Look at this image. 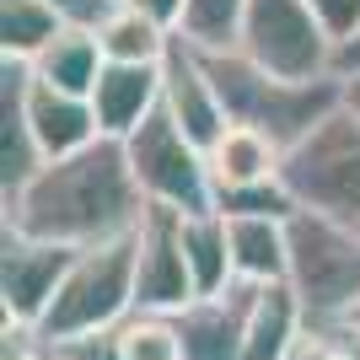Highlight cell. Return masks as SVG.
I'll use <instances>...</instances> for the list:
<instances>
[{
	"mask_svg": "<svg viewBox=\"0 0 360 360\" xmlns=\"http://www.w3.org/2000/svg\"><path fill=\"white\" fill-rule=\"evenodd\" d=\"M150 199L140 194L124 140L103 135L75 156H54L22 194L0 199V226L27 237H49L65 248H91L140 231Z\"/></svg>",
	"mask_w": 360,
	"mask_h": 360,
	"instance_id": "obj_1",
	"label": "cell"
},
{
	"mask_svg": "<svg viewBox=\"0 0 360 360\" xmlns=\"http://www.w3.org/2000/svg\"><path fill=\"white\" fill-rule=\"evenodd\" d=\"M199 54H205V49H199ZM205 65H210V75H215L226 119L253 124V129L274 135L285 150L301 146V140L339 108V75H328V81H285V75L253 65L242 49H215V54H205Z\"/></svg>",
	"mask_w": 360,
	"mask_h": 360,
	"instance_id": "obj_2",
	"label": "cell"
},
{
	"mask_svg": "<svg viewBox=\"0 0 360 360\" xmlns=\"http://www.w3.org/2000/svg\"><path fill=\"white\" fill-rule=\"evenodd\" d=\"M135 312V231L113 242H91L60 280L49 301L38 339L44 345H75L91 333H113L124 317Z\"/></svg>",
	"mask_w": 360,
	"mask_h": 360,
	"instance_id": "obj_3",
	"label": "cell"
},
{
	"mask_svg": "<svg viewBox=\"0 0 360 360\" xmlns=\"http://www.w3.org/2000/svg\"><path fill=\"white\" fill-rule=\"evenodd\" d=\"M290 237V264L285 280L301 296L307 317L328 328L360 301V226H345L323 210H296L285 221Z\"/></svg>",
	"mask_w": 360,
	"mask_h": 360,
	"instance_id": "obj_4",
	"label": "cell"
},
{
	"mask_svg": "<svg viewBox=\"0 0 360 360\" xmlns=\"http://www.w3.org/2000/svg\"><path fill=\"white\" fill-rule=\"evenodd\" d=\"M280 183L301 210H323L345 226H360V119L333 108L301 146L285 150Z\"/></svg>",
	"mask_w": 360,
	"mask_h": 360,
	"instance_id": "obj_5",
	"label": "cell"
},
{
	"mask_svg": "<svg viewBox=\"0 0 360 360\" xmlns=\"http://www.w3.org/2000/svg\"><path fill=\"white\" fill-rule=\"evenodd\" d=\"M237 49L285 81H328L339 38L323 27V16L307 0H248Z\"/></svg>",
	"mask_w": 360,
	"mask_h": 360,
	"instance_id": "obj_6",
	"label": "cell"
},
{
	"mask_svg": "<svg viewBox=\"0 0 360 360\" xmlns=\"http://www.w3.org/2000/svg\"><path fill=\"white\" fill-rule=\"evenodd\" d=\"M124 150H129L135 183H140V194H146L150 205H167V210H178V215L215 210L210 156H205V146H194V140L183 135L162 108L124 140Z\"/></svg>",
	"mask_w": 360,
	"mask_h": 360,
	"instance_id": "obj_7",
	"label": "cell"
},
{
	"mask_svg": "<svg viewBox=\"0 0 360 360\" xmlns=\"http://www.w3.org/2000/svg\"><path fill=\"white\" fill-rule=\"evenodd\" d=\"M81 248L49 237H27L16 226H0V312L16 328H38L49 312V301L60 290V280L70 274Z\"/></svg>",
	"mask_w": 360,
	"mask_h": 360,
	"instance_id": "obj_8",
	"label": "cell"
},
{
	"mask_svg": "<svg viewBox=\"0 0 360 360\" xmlns=\"http://www.w3.org/2000/svg\"><path fill=\"white\" fill-rule=\"evenodd\" d=\"M188 301H199V290L183 253V215L150 205L135 231V312H183Z\"/></svg>",
	"mask_w": 360,
	"mask_h": 360,
	"instance_id": "obj_9",
	"label": "cell"
},
{
	"mask_svg": "<svg viewBox=\"0 0 360 360\" xmlns=\"http://www.w3.org/2000/svg\"><path fill=\"white\" fill-rule=\"evenodd\" d=\"M162 113L205 150H210L215 140L226 135V124H231L205 54H199L194 44H183L178 32H172V49H167V60H162Z\"/></svg>",
	"mask_w": 360,
	"mask_h": 360,
	"instance_id": "obj_10",
	"label": "cell"
},
{
	"mask_svg": "<svg viewBox=\"0 0 360 360\" xmlns=\"http://www.w3.org/2000/svg\"><path fill=\"white\" fill-rule=\"evenodd\" d=\"M253 280H231L215 296H199L178 312L183 360H242L248 339V307H253Z\"/></svg>",
	"mask_w": 360,
	"mask_h": 360,
	"instance_id": "obj_11",
	"label": "cell"
},
{
	"mask_svg": "<svg viewBox=\"0 0 360 360\" xmlns=\"http://www.w3.org/2000/svg\"><path fill=\"white\" fill-rule=\"evenodd\" d=\"M27 75L32 65L22 60H0V199L22 194L38 172H44V146L27 124Z\"/></svg>",
	"mask_w": 360,
	"mask_h": 360,
	"instance_id": "obj_12",
	"label": "cell"
},
{
	"mask_svg": "<svg viewBox=\"0 0 360 360\" xmlns=\"http://www.w3.org/2000/svg\"><path fill=\"white\" fill-rule=\"evenodd\" d=\"M22 103H27V124H32V135H38L49 162L54 156H75L91 140H103V124L91 113V97H81V91H60V86H49V81H38V75H27V97Z\"/></svg>",
	"mask_w": 360,
	"mask_h": 360,
	"instance_id": "obj_13",
	"label": "cell"
},
{
	"mask_svg": "<svg viewBox=\"0 0 360 360\" xmlns=\"http://www.w3.org/2000/svg\"><path fill=\"white\" fill-rule=\"evenodd\" d=\"M156 108H162V65H103L91 86V113L103 124V135L129 140Z\"/></svg>",
	"mask_w": 360,
	"mask_h": 360,
	"instance_id": "obj_14",
	"label": "cell"
},
{
	"mask_svg": "<svg viewBox=\"0 0 360 360\" xmlns=\"http://www.w3.org/2000/svg\"><path fill=\"white\" fill-rule=\"evenodd\" d=\"M312 328V317L301 307V296L290 290V280H269L253 290L248 307V339H242V360H285L290 345Z\"/></svg>",
	"mask_w": 360,
	"mask_h": 360,
	"instance_id": "obj_15",
	"label": "cell"
},
{
	"mask_svg": "<svg viewBox=\"0 0 360 360\" xmlns=\"http://www.w3.org/2000/svg\"><path fill=\"white\" fill-rule=\"evenodd\" d=\"M210 178L215 194L221 188H258V183H280V167H285V146L253 124H226V135L210 150Z\"/></svg>",
	"mask_w": 360,
	"mask_h": 360,
	"instance_id": "obj_16",
	"label": "cell"
},
{
	"mask_svg": "<svg viewBox=\"0 0 360 360\" xmlns=\"http://www.w3.org/2000/svg\"><path fill=\"white\" fill-rule=\"evenodd\" d=\"M285 221H290V215H226L237 280H253V285L285 280V264H290V237H285Z\"/></svg>",
	"mask_w": 360,
	"mask_h": 360,
	"instance_id": "obj_17",
	"label": "cell"
},
{
	"mask_svg": "<svg viewBox=\"0 0 360 360\" xmlns=\"http://www.w3.org/2000/svg\"><path fill=\"white\" fill-rule=\"evenodd\" d=\"M97 44H103V60L113 65H162L172 49V27L129 0H113V11L97 22Z\"/></svg>",
	"mask_w": 360,
	"mask_h": 360,
	"instance_id": "obj_18",
	"label": "cell"
},
{
	"mask_svg": "<svg viewBox=\"0 0 360 360\" xmlns=\"http://www.w3.org/2000/svg\"><path fill=\"white\" fill-rule=\"evenodd\" d=\"M103 65L108 60H103V44H97V27L70 22V27H65L60 38L38 54V60H32V75L49 81V86H60V91H81V97H91Z\"/></svg>",
	"mask_w": 360,
	"mask_h": 360,
	"instance_id": "obj_19",
	"label": "cell"
},
{
	"mask_svg": "<svg viewBox=\"0 0 360 360\" xmlns=\"http://www.w3.org/2000/svg\"><path fill=\"white\" fill-rule=\"evenodd\" d=\"M183 253H188V269H194V290L199 296H215L237 280V264H231V231H226L221 210H199L183 215Z\"/></svg>",
	"mask_w": 360,
	"mask_h": 360,
	"instance_id": "obj_20",
	"label": "cell"
},
{
	"mask_svg": "<svg viewBox=\"0 0 360 360\" xmlns=\"http://www.w3.org/2000/svg\"><path fill=\"white\" fill-rule=\"evenodd\" d=\"M70 27L49 0H0V60L32 65L60 32Z\"/></svg>",
	"mask_w": 360,
	"mask_h": 360,
	"instance_id": "obj_21",
	"label": "cell"
},
{
	"mask_svg": "<svg viewBox=\"0 0 360 360\" xmlns=\"http://www.w3.org/2000/svg\"><path fill=\"white\" fill-rule=\"evenodd\" d=\"M242 16H248V0H183V16L172 32L183 44L215 54V49H237Z\"/></svg>",
	"mask_w": 360,
	"mask_h": 360,
	"instance_id": "obj_22",
	"label": "cell"
},
{
	"mask_svg": "<svg viewBox=\"0 0 360 360\" xmlns=\"http://www.w3.org/2000/svg\"><path fill=\"white\" fill-rule=\"evenodd\" d=\"M113 345L124 360H183L178 312H129L113 328Z\"/></svg>",
	"mask_w": 360,
	"mask_h": 360,
	"instance_id": "obj_23",
	"label": "cell"
},
{
	"mask_svg": "<svg viewBox=\"0 0 360 360\" xmlns=\"http://www.w3.org/2000/svg\"><path fill=\"white\" fill-rule=\"evenodd\" d=\"M215 210L221 215H296L301 205L290 199L285 183H258V188H221Z\"/></svg>",
	"mask_w": 360,
	"mask_h": 360,
	"instance_id": "obj_24",
	"label": "cell"
},
{
	"mask_svg": "<svg viewBox=\"0 0 360 360\" xmlns=\"http://www.w3.org/2000/svg\"><path fill=\"white\" fill-rule=\"evenodd\" d=\"M307 6H312V11L323 16V27H328L333 38H339V44H345L349 32L360 27V0H307Z\"/></svg>",
	"mask_w": 360,
	"mask_h": 360,
	"instance_id": "obj_25",
	"label": "cell"
},
{
	"mask_svg": "<svg viewBox=\"0 0 360 360\" xmlns=\"http://www.w3.org/2000/svg\"><path fill=\"white\" fill-rule=\"evenodd\" d=\"M0 360H54V345H44L38 328H16V323H6V349H0Z\"/></svg>",
	"mask_w": 360,
	"mask_h": 360,
	"instance_id": "obj_26",
	"label": "cell"
},
{
	"mask_svg": "<svg viewBox=\"0 0 360 360\" xmlns=\"http://www.w3.org/2000/svg\"><path fill=\"white\" fill-rule=\"evenodd\" d=\"M285 360H339V339H333L328 328H317V323H312V328H307L296 345H290Z\"/></svg>",
	"mask_w": 360,
	"mask_h": 360,
	"instance_id": "obj_27",
	"label": "cell"
},
{
	"mask_svg": "<svg viewBox=\"0 0 360 360\" xmlns=\"http://www.w3.org/2000/svg\"><path fill=\"white\" fill-rule=\"evenodd\" d=\"M65 360H124L113 333H91V339H75V345H54Z\"/></svg>",
	"mask_w": 360,
	"mask_h": 360,
	"instance_id": "obj_28",
	"label": "cell"
},
{
	"mask_svg": "<svg viewBox=\"0 0 360 360\" xmlns=\"http://www.w3.org/2000/svg\"><path fill=\"white\" fill-rule=\"evenodd\" d=\"M49 6H54L65 22H86V27H97V22L113 11V0H49Z\"/></svg>",
	"mask_w": 360,
	"mask_h": 360,
	"instance_id": "obj_29",
	"label": "cell"
},
{
	"mask_svg": "<svg viewBox=\"0 0 360 360\" xmlns=\"http://www.w3.org/2000/svg\"><path fill=\"white\" fill-rule=\"evenodd\" d=\"M360 70V27L349 32L345 44H339V54H333V75H355Z\"/></svg>",
	"mask_w": 360,
	"mask_h": 360,
	"instance_id": "obj_30",
	"label": "cell"
},
{
	"mask_svg": "<svg viewBox=\"0 0 360 360\" xmlns=\"http://www.w3.org/2000/svg\"><path fill=\"white\" fill-rule=\"evenodd\" d=\"M328 333L339 339V355L345 360H360V323H328Z\"/></svg>",
	"mask_w": 360,
	"mask_h": 360,
	"instance_id": "obj_31",
	"label": "cell"
},
{
	"mask_svg": "<svg viewBox=\"0 0 360 360\" xmlns=\"http://www.w3.org/2000/svg\"><path fill=\"white\" fill-rule=\"evenodd\" d=\"M129 6L150 11L156 22H167V27H178V16H183V0H129Z\"/></svg>",
	"mask_w": 360,
	"mask_h": 360,
	"instance_id": "obj_32",
	"label": "cell"
},
{
	"mask_svg": "<svg viewBox=\"0 0 360 360\" xmlns=\"http://www.w3.org/2000/svg\"><path fill=\"white\" fill-rule=\"evenodd\" d=\"M339 108H349L360 119V70L355 75H339Z\"/></svg>",
	"mask_w": 360,
	"mask_h": 360,
	"instance_id": "obj_33",
	"label": "cell"
},
{
	"mask_svg": "<svg viewBox=\"0 0 360 360\" xmlns=\"http://www.w3.org/2000/svg\"><path fill=\"white\" fill-rule=\"evenodd\" d=\"M339 323H360V301H355V307H349V317H339Z\"/></svg>",
	"mask_w": 360,
	"mask_h": 360,
	"instance_id": "obj_34",
	"label": "cell"
},
{
	"mask_svg": "<svg viewBox=\"0 0 360 360\" xmlns=\"http://www.w3.org/2000/svg\"><path fill=\"white\" fill-rule=\"evenodd\" d=\"M54 360H65V355H60V349H54Z\"/></svg>",
	"mask_w": 360,
	"mask_h": 360,
	"instance_id": "obj_35",
	"label": "cell"
},
{
	"mask_svg": "<svg viewBox=\"0 0 360 360\" xmlns=\"http://www.w3.org/2000/svg\"><path fill=\"white\" fill-rule=\"evenodd\" d=\"M339 360H345V355H339Z\"/></svg>",
	"mask_w": 360,
	"mask_h": 360,
	"instance_id": "obj_36",
	"label": "cell"
}]
</instances>
